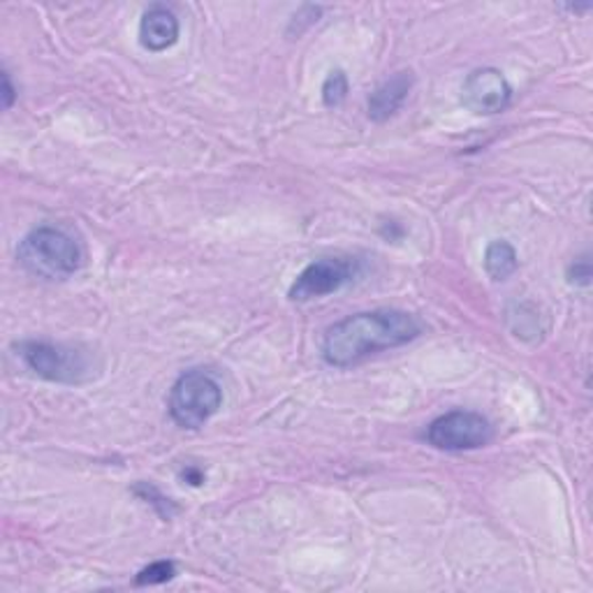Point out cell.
<instances>
[{
  "mask_svg": "<svg viewBox=\"0 0 593 593\" xmlns=\"http://www.w3.org/2000/svg\"><path fill=\"white\" fill-rule=\"evenodd\" d=\"M137 496H140L142 500H147V504H151L158 513H161V517H165V519H172V515H174V504H172V500L168 498V496H163L161 492H158L153 485H149V483H140V485H137L134 489H132Z\"/></svg>",
  "mask_w": 593,
  "mask_h": 593,
  "instance_id": "cell-13",
  "label": "cell"
},
{
  "mask_svg": "<svg viewBox=\"0 0 593 593\" xmlns=\"http://www.w3.org/2000/svg\"><path fill=\"white\" fill-rule=\"evenodd\" d=\"M223 406V390L218 380L204 369L181 374L168 397L170 418L181 429H200L207 424Z\"/></svg>",
  "mask_w": 593,
  "mask_h": 593,
  "instance_id": "cell-3",
  "label": "cell"
},
{
  "mask_svg": "<svg viewBox=\"0 0 593 593\" xmlns=\"http://www.w3.org/2000/svg\"><path fill=\"white\" fill-rule=\"evenodd\" d=\"M494 436L492 424L473 410H450L427 427L424 439L429 445L445 452H464L485 448Z\"/></svg>",
  "mask_w": 593,
  "mask_h": 593,
  "instance_id": "cell-5",
  "label": "cell"
},
{
  "mask_svg": "<svg viewBox=\"0 0 593 593\" xmlns=\"http://www.w3.org/2000/svg\"><path fill=\"white\" fill-rule=\"evenodd\" d=\"M14 351L17 357L44 380L77 385L90 378V359L77 348L50 344V341H21Z\"/></svg>",
  "mask_w": 593,
  "mask_h": 593,
  "instance_id": "cell-4",
  "label": "cell"
},
{
  "mask_svg": "<svg viewBox=\"0 0 593 593\" xmlns=\"http://www.w3.org/2000/svg\"><path fill=\"white\" fill-rule=\"evenodd\" d=\"M422 334L416 315L399 309L362 311L334 323L323 336V359L330 367L348 369L382 351L410 344Z\"/></svg>",
  "mask_w": 593,
  "mask_h": 593,
  "instance_id": "cell-1",
  "label": "cell"
},
{
  "mask_svg": "<svg viewBox=\"0 0 593 593\" xmlns=\"http://www.w3.org/2000/svg\"><path fill=\"white\" fill-rule=\"evenodd\" d=\"M184 481L191 483V485H202L204 475L200 471H195V468H188V471H184Z\"/></svg>",
  "mask_w": 593,
  "mask_h": 593,
  "instance_id": "cell-16",
  "label": "cell"
},
{
  "mask_svg": "<svg viewBox=\"0 0 593 593\" xmlns=\"http://www.w3.org/2000/svg\"><path fill=\"white\" fill-rule=\"evenodd\" d=\"M519 267L517 250L506 239H496L485 250V271L494 281H506Z\"/></svg>",
  "mask_w": 593,
  "mask_h": 593,
  "instance_id": "cell-10",
  "label": "cell"
},
{
  "mask_svg": "<svg viewBox=\"0 0 593 593\" xmlns=\"http://www.w3.org/2000/svg\"><path fill=\"white\" fill-rule=\"evenodd\" d=\"M568 281L573 285H582L586 288L591 283V262L589 258H578L573 265L568 267Z\"/></svg>",
  "mask_w": 593,
  "mask_h": 593,
  "instance_id": "cell-14",
  "label": "cell"
},
{
  "mask_svg": "<svg viewBox=\"0 0 593 593\" xmlns=\"http://www.w3.org/2000/svg\"><path fill=\"white\" fill-rule=\"evenodd\" d=\"M416 77L410 71H401L392 75L390 79H385L374 94L369 96V119L376 123H382L403 107L410 88H413Z\"/></svg>",
  "mask_w": 593,
  "mask_h": 593,
  "instance_id": "cell-9",
  "label": "cell"
},
{
  "mask_svg": "<svg viewBox=\"0 0 593 593\" xmlns=\"http://www.w3.org/2000/svg\"><path fill=\"white\" fill-rule=\"evenodd\" d=\"M17 260L37 279L63 281L82 267V248L63 227L40 225L21 239Z\"/></svg>",
  "mask_w": 593,
  "mask_h": 593,
  "instance_id": "cell-2",
  "label": "cell"
},
{
  "mask_svg": "<svg viewBox=\"0 0 593 593\" xmlns=\"http://www.w3.org/2000/svg\"><path fill=\"white\" fill-rule=\"evenodd\" d=\"M176 575V565L174 561H155L151 565H147L144 570H140V575L134 578L137 586H155V584H165L170 580H174Z\"/></svg>",
  "mask_w": 593,
  "mask_h": 593,
  "instance_id": "cell-12",
  "label": "cell"
},
{
  "mask_svg": "<svg viewBox=\"0 0 593 593\" xmlns=\"http://www.w3.org/2000/svg\"><path fill=\"white\" fill-rule=\"evenodd\" d=\"M464 105L477 117H494L513 100V86L496 67H477L462 86Z\"/></svg>",
  "mask_w": 593,
  "mask_h": 593,
  "instance_id": "cell-7",
  "label": "cell"
},
{
  "mask_svg": "<svg viewBox=\"0 0 593 593\" xmlns=\"http://www.w3.org/2000/svg\"><path fill=\"white\" fill-rule=\"evenodd\" d=\"M355 262L348 258H323L306 265L300 277L288 290V296L292 302H313L327 296L332 292H338L346 283L355 279Z\"/></svg>",
  "mask_w": 593,
  "mask_h": 593,
  "instance_id": "cell-6",
  "label": "cell"
},
{
  "mask_svg": "<svg viewBox=\"0 0 593 593\" xmlns=\"http://www.w3.org/2000/svg\"><path fill=\"white\" fill-rule=\"evenodd\" d=\"M14 100H17V90L12 86L10 73L3 71V105H6V109H10L14 105Z\"/></svg>",
  "mask_w": 593,
  "mask_h": 593,
  "instance_id": "cell-15",
  "label": "cell"
},
{
  "mask_svg": "<svg viewBox=\"0 0 593 593\" xmlns=\"http://www.w3.org/2000/svg\"><path fill=\"white\" fill-rule=\"evenodd\" d=\"M179 19L165 6H151L140 21V44L147 52H165L179 40Z\"/></svg>",
  "mask_w": 593,
  "mask_h": 593,
  "instance_id": "cell-8",
  "label": "cell"
},
{
  "mask_svg": "<svg viewBox=\"0 0 593 593\" xmlns=\"http://www.w3.org/2000/svg\"><path fill=\"white\" fill-rule=\"evenodd\" d=\"M348 88H351V84H348L346 73L344 71H332L327 75L325 84H323V103H325V107L334 109L338 105H344V100L348 96Z\"/></svg>",
  "mask_w": 593,
  "mask_h": 593,
  "instance_id": "cell-11",
  "label": "cell"
}]
</instances>
